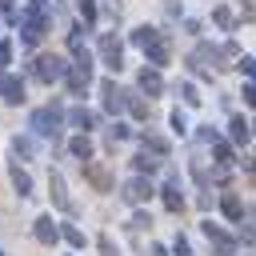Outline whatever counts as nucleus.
Listing matches in <instances>:
<instances>
[{
  "instance_id": "nucleus-13",
  "label": "nucleus",
  "mask_w": 256,
  "mask_h": 256,
  "mask_svg": "<svg viewBox=\"0 0 256 256\" xmlns=\"http://www.w3.org/2000/svg\"><path fill=\"white\" fill-rule=\"evenodd\" d=\"M32 232H36V240H40V244H56V236H60V228L52 224V216H40Z\"/></svg>"
},
{
  "instance_id": "nucleus-8",
  "label": "nucleus",
  "mask_w": 256,
  "mask_h": 256,
  "mask_svg": "<svg viewBox=\"0 0 256 256\" xmlns=\"http://www.w3.org/2000/svg\"><path fill=\"white\" fill-rule=\"evenodd\" d=\"M144 52H148V64H152V68H160V64H168V56H172V44H168V36H156V40H152Z\"/></svg>"
},
{
  "instance_id": "nucleus-39",
  "label": "nucleus",
  "mask_w": 256,
  "mask_h": 256,
  "mask_svg": "<svg viewBox=\"0 0 256 256\" xmlns=\"http://www.w3.org/2000/svg\"><path fill=\"white\" fill-rule=\"evenodd\" d=\"M240 96H244V104H252V108H256V84H244V92H240Z\"/></svg>"
},
{
  "instance_id": "nucleus-25",
  "label": "nucleus",
  "mask_w": 256,
  "mask_h": 256,
  "mask_svg": "<svg viewBox=\"0 0 256 256\" xmlns=\"http://www.w3.org/2000/svg\"><path fill=\"white\" fill-rule=\"evenodd\" d=\"M212 148H216V160H220V164H224V168H228V164H232V160H236V156H232V148H228V144H224V140H216V144H212Z\"/></svg>"
},
{
  "instance_id": "nucleus-29",
  "label": "nucleus",
  "mask_w": 256,
  "mask_h": 256,
  "mask_svg": "<svg viewBox=\"0 0 256 256\" xmlns=\"http://www.w3.org/2000/svg\"><path fill=\"white\" fill-rule=\"evenodd\" d=\"M236 68H240L248 80H256V56H240V64H236Z\"/></svg>"
},
{
  "instance_id": "nucleus-32",
  "label": "nucleus",
  "mask_w": 256,
  "mask_h": 256,
  "mask_svg": "<svg viewBox=\"0 0 256 256\" xmlns=\"http://www.w3.org/2000/svg\"><path fill=\"white\" fill-rule=\"evenodd\" d=\"M0 16H4V20H16V24H20V12H16V4H12V0H0Z\"/></svg>"
},
{
  "instance_id": "nucleus-38",
  "label": "nucleus",
  "mask_w": 256,
  "mask_h": 256,
  "mask_svg": "<svg viewBox=\"0 0 256 256\" xmlns=\"http://www.w3.org/2000/svg\"><path fill=\"white\" fill-rule=\"evenodd\" d=\"M8 60H12V44H8V40H0V68H4Z\"/></svg>"
},
{
  "instance_id": "nucleus-6",
  "label": "nucleus",
  "mask_w": 256,
  "mask_h": 256,
  "mask_svg": "<svg viewBox=\"0 0 256 256\" xmlns=\"http://www.w3.org/2000/svg\"><path fill=\"white\" fill-rule=\"evenodd\" d=\"M152 196V184H148V176L140 172V176H132V180H124V200L128 204H144Z\"/></svg>"
},
{
  "instance_id": "nucleus-1",
  "label": "nucleus",
  "mask_w": 256,
  "mask_h": 256,
  "mask_svg": "<svg viewBox=\"0 0 256 256\" xmlns=\"http://www.w3.org/2000/svg\"><path fill=\"white\" fill-rule=\"evenodd\" d=\"M36 80H44V84H56V80H64L68 72H72V64L64 60V56H56V52H44V56H36Z\"/></svg>"
},
{
  "instance_id": "nucleus-30",
  "label": "nucleus",
  "mask_w": 256,
  "mask_h": 256,
  "mask_svg": "<svg viewBox=\"0 0 256 256\" xmlns=\"http://www.w3.org/2000/svg\"><path fill=\"white\" fill-rule=\"evenodd\" d=\"M212 20H216V24L224 28V32L232 28V12H228V8H216V12H212Z\"/></svg>"
},
{
  "instance_id": "nucleus-10",
  "label": "nucleus",
  "mask_w": 256,
  "mask_h": 256,
  "mask_svg": "<svg viewBox=\"0 0 256 256\" xmlns=\"http://www.w3.org/2000/svg\"><path fill=\"white\" fill-rule=\"evenodd\" d=\"M204 236H208V240L216 244V252H220V256H232V252H236V240H232V236H224V232H220V228H216L212 220L204 224Z\"/></svg>"
},
{
  "instance_id": "nucleus-34",
  "label": "nucleus",
  "mask_w": 256,
  "mask_h": 256,
  "mask_svg": "<svg viewBox=\"0 0 256 256\" xmlns=\"http://www.w3.org/2000/svg\"><path fill=\"white\" fill-rule=\"evenodd\" d=\"M172 132H180V136L188 132V120H184V112H172Z\"/></svg>"
},
{
  "instance_id": "nucleus-43",
  "label": "nucleus",
  "mask_w": 256,
  "mask_h": 256,
  "mask_svg": "<svg viewBox=\"0 0 256 256\" xmlns=\"http://www.w3.org/2000/svg\"><path fill=\"white\" fill-rule=\"evenodd\" d=\"M252 132H256V124H252Z\"/></svg>"
},
{
  "instance_id": "nucleus-31",
  "label": "nucleus",
  "mask_w": 256,
  "mask_h": 256,
  "mask_svg": "<svg viewBox=\"0 0 256 256\" xmlns=\"http://www.w3.org/2000/svg\"><path fill=\"white\" fill-rule=\"evenodd\" d=\"M108 136H112V140H128V136H132V128H128V124H120V120H116V124H112V128H108Z\"/></svg>"
},
{
  "instance_id": "nucleus-18",
  "label": "nucleus",
  "mask_w": 256,
  "mask_h": 256,
  "mask_svg": "<svg viewBox=\"0 0 256 256\" xmlns=\"http://www.w3.org/2000/svg\"><path fill=\"white\" fill-rule=\"evenodd\" d=\"M228 128H232V140H236V144H244V140L252 136V124H248L244 116H232V124H228Z\"/></svg>"
},
{
  "instance_id": "nucleus-24",
  "label": "nucleus",
  "mask_w": 256,
  "mask_h": 256,
  "mask_svg": "<svg viewBox=\"0 0 256 256\" xmlns=\"http://www.w3.org/2000/svg\"><path fill=\"white\" fill-rule=\"evenodd\" d=\"M64 240H68L72 248H84V232H80L76 224H64Z\"/></svg>"
},
{
  "instance_id": "nucleus-28",
  "label": "nucleus",
  "mask_w": 256,
  "mask_h": 256,
  "mask_svg": "<svg viewBox=\"0 0 256 256\" xmlns=\"http://www.w3.org/2000/svg\"><path fill=\"white\" fill-rule=\"evenodd\" d=\"M132 164H136V172H156V160H148V148H144V152H140Z\"/></svg>"
},
{
  "instance_id": "nucleus-20",
  "label": "nucleus",
  "mask_w": 256,
  "mask_h": 256,
  "mask_svg": "<svg viewBox=\"0 0 256 256\" xmlns=\"http://www.w3.org/2000/svg\"><path fill=\"white\" fill-rule=\"evenodd\" d=\"M156 36H160V32H156V28H148V24H140V28H136V32H132V44H140V48H148V44H152V40H156Z\"/></svg>"
},
{
  "instance_id": "nucleus-22",
  "label": "nucleus",
  "mask_w": 256,
  "mask_h": 256,
  "mask_svg": "<svg viewBox=\"0 0 256 256\" xmlns=\"http://www.w3.org/2000/svg\"><path fill=\"white\" fill-rule=\"evenodd\" d=\"M144 148H148L152 156H168V140H164V136H152V132H148V136H144Z\"/></svg>"
},
{
  "instance_id": "nucleus-35",
  "label": "nucleus",
  "mask_w": 256,
  "mask_h": 256,
  "mask_svg": "<svg viewBox=\"0 0 256 256\" xmlns=\"http://www.w3.org/2000/svg\"><path fill=\"white\" fill-rule=\"evenodd\" d=\"M180 96H184L188 104H200V96H196V88H192V84H180Z\"/></svg>"
},
{
  "instance_id": "nucleus-26",
  "label": "nucleus",
  "mask_w": 256,
  "mask_h": 256,
  "mask_svg": "<svg viewBox=\"0 0 256 256\" xmlns=\"http://www.w3.org/2000/svg\"><path fill=\"white\" fill-rule=\"evenodd\" d=\"M240 228H244L248 236H256V208H244V216H240Z\"/></svg>"
},
{
  "instance_id": "nucleus-21",
  "label": "nucleus",
  "mask_w": 256,
  "mask_h": 256,
  "mask_svg": "<svg viewBox=\"0 0 256 256\" xmlns=\"http://www.w3.org/2000/svg\"><path fill=\"white\" fill-rule=\"evenodd\" d=\"M68 120H72L80 132H88V128H92V112H88V108H72V112H68Z\"/></svg>"
},
{
  "instance_id": "nucleus-15",
  "label": "nucleus",
  "mask_w": 256,
  "mask_h": 256,
  "mask_svg": "<svg viewBox=\"0 0 256 256\" xmlns=\"http://www.w3.org/2000/svg\"><path fill=\"white\" fill-rule=\"evenodd\" d=\"M220 208H224V216H228V220H236V224H240V216H244V200H240L236 192H224Z\"/></svg>"
},
{
  "instance_id": "nucleus-16",
  "label": "nucleus",
  "mask_w": 256,
  "mask_h": 256,
  "mask_svg": "<svg viewBox=\"0 0 256 256\" xmlns=\"http://www.w3.org/2000/svg\"><path fill=\"white\" fill-rule=\"evenodd\" d=\"M68 148H72V156H76L80 164H84V160H92V140H88V132L72 136V144H68Z\"/></svg>"
},
{
  "instance_id": "nucleus-4",
  "label": "nucleus",
  "mask_w": 256,
  "mask_h": 256,
  "mask_svg": "<svg viewBox=\"0 0 256 256\" xmlns=\"http://www.w3.org/2000/svg\"><path fill=\"white\" fill-rule=\"evenodd\" d=\"M84 180L96 188V192H112V172H108V164H100V160H84Z\"/></svg>"
},
{
  "instance_id": "nucleus-33",
  "label": "nucleus",
  "mask_w": 256,
  "mask_h": 256,
  "mask_svg": "<svg viewBox=\"0 0 256 256\" xmlns=\"http://www.w3.org/2000/svg\"><path fill=\"white\" fill-rule=\"evenodd\" d=\"M80 16L92 24V20H96V0H80Z\"/></svg>"
},
{
  "instance_id": "nucleus-27",
  "label": "nucleus",
  "mask_w": 256,
  "mask_h": 256,
  "mask_svg": "<svg viewBox=\"0 0 256 256\" xmlns=\"http://www.w3.org/2000/svg\"><path fill=\"white\" fill-rule=\"evenodd\" d=\"M12 152H16V156H32V140H28V136H16V140H12Z\"/></svg>"
},
{
  "instance_id": "nucleus-14",
  "label": "nucleus",
  "mask_w": 256,
  "mask_h": 256,
  "mask_svg": "<svg viewBox=\"0 0 256 256\" xmlns=\"http://www.w3.org/2000/svg\"><path fill=\"white\" fill-rule=\"evenodd\" d=\"M140 88H144L148 96H160V92H164V80H160V72H156V68H144V72H140Z\"/></svg>"
},
{
  "instance_id": "nucleus-41",
  "label": "nucleus",
  "mask_w": 256,
  "mask_h": 256,
  "mask_svg": "<svg viewBox=\"0 0 256 256\" xmlns=\"http://www.w3.org/2000/svg\"><path fill=\"white\" fill-rule=\"evenodd\" d=\"M248 168H252V172H256V156H252V160H248Z\"/></svg>"
},
{
  "instance_id": "nucleus-42",
  "label": "nucleus",
  "mask_w": 256,
  "mask_h": 256,
  "mask_svg": "<svg viewBox=\"0 0 256 256\" xmlns=\"http://www.w3.org/2000/svg\"><path fill=\"white\" fill-rule=\"evenodd\" d=\"M32 4H44V0H32Z\"/></svg>"
},
{
  "instance_id": "nucleus-19",
  "label": "nucleus",
  "mask_w": 256,
  "mask_h": 256,
  "mask_svg": "<svg viewBox=\"0 0 256 256\" xmlns=\"http://www.w3.org/2000/svg\"><path fill=\"white\" fill-rule=\"evenodd\" d=\"M128 112H132L136 120H148V112H152V108H148V100H140L136 92H128Z\"/></svg>"
},
{
  "instance_id": "nucleus-17",
  "label": "nucleus",
  "mask_w": 256,
  "mask_h": 256,
  "mask_svg": "<svg viewBox=\"0 0 256 256\" xmlns=\"http://www.w3.org/2000/svg\"><path fill=\"white\" fill-rule=\"evenodd\" d=\"M8 176H12V188H16L20 196H28V192H32V176H28L20 164H12V172H8Z\"/></svg>"
},
{
  "instance_id": "nucleus-12",
  "label": "nucleus",
  "mask_w": 256,
  "mask_h": 256,
  "mask_svg": "<svg viewBox=\"0 0 256 256\" xmlns=\"http://www.w3.org/2000/svg\"><path fill=\"white\" fill-rule=\"evenodd\" d=\"M48 192H52V204H56L60 212H68V208H72V200H68V192H64L60 172H52V176H48Z\"/></svg>"
},
{
  "instance_id": "nucleus-40",
  "label": "nucleus",
  "mask_w": 256,
  "mask_h": 256,
  "mask_svg": "<svg viewBox=\"0 0 256 256\" xmlns=\"http://www.w3.org/2000/svg\"><path fill=\"white\" fill-rule=\"evenodd\" d=\"M152 256H168V252H164V248H160V244H152Z\"/></svg>"
},
{
  "instance_id": "nucleus-23",
  "label": "nucleus",
  "mask_w": 256,
  "mask_h": 256,
  "mask_svg": "<svg viewBox=\"0 0 256 256\" xmlns=\"http://www.w3.org/2000/svg\"><path fill=\"white\" fill-rule=\"evenodd\" d=\"M164 208H168V212H180V208H184V196H180L176 188H164Z\"/></svg>"
},
{
  "instance_id": "nucleus-9",
  "label": "nucleus",
  "mask_w": 256,
  "mask_h": 256,
  "mask_svg": "<svg viewBox=\"0 0 256 256\" xmlns=\"http://www.w3.org/2000/svg\"><path fill=\"white\" fill-rule=\"evenodd\" d=\"M64 80H68V92H72V96H84V88L92 84V68H80V64H72V72H68Z\"/></svg>"
},
{
  "instance_id": "nucleus-2",
  "label": "nucleus",
  "mask_w": 256,
  "mask_h": 256,
  "mask_svg": "<svg viewBox=\"0 0 256 256\" xmlns=\"http://www.w3.org/2000/svg\"><path fill=\"white\" fill-rule=\"evenodd\" d=\"M44 28H48V20H44L40 4H28V8L20 12V32H24V44H40Z\"/></svg>"
},
{
  "instance_id": "nucleus-5",
  "label": "nucleus",
  "mask_w": 256,
  "mask_h": 256,
  "mask_svg": "<svg viewBox=\"0 0 256 256\" xmlns=\"http://www.w3.org/2000/svg\"><path fill=\"white\" fill-rule=\"evenodd\" d=\"M32 128L40 132V136H56V128H60V108H36L32 112Z\"/></svg>"
},
{
  "instance_id": "nucleus-36",
  "label": "nucleus",
  "mask_w": 256,
  "mask_h": 256,
  "mask_svg": "<svg viewBox=\"0 0 256 256\" xmlns=\"http://www.w3.org/2000/svg\"><path fill=\"white\" fill-rule=\"evenodd\" d=\"M96 248H100V256H116V248H112V240H108V236H100V240H96Z\"/></svg>"
},
{
  "instance_id": "nucleus-37",
  "label": "nucleus",
  "mask_w": 256,
  "mask_h": 256,
  "mask_svg": "<svg viewBox=\"0 0 256 256\" xmlns=\"http://www.w3.org/2000/svg\"><path fill=\"white\" fill-rule=\"evenodd\" d=\"M172 252H176V256H192V248H188V240H184V236H176V244H172Z\"/></svg>"
},
{
  "instance_id": "nucleus-44",
  "label": "nucleus",
  "mask_w": 256,
  "mask_h": 256,
  "mask_svg": "<svg viewBox=\"0 0 256 256\" xmlns=\"http://www.w3.org/2000/svg\"><path fill=\"white\" fill-rule=\"evenodd\" d=\"M0 256H4V252H0Z\"/></svg>"
},
{
  "instance_id": "nucleus-7",
  "label": "nucleus",
  "mask_w": 256,
  "mask_h": 256,
  "mask_svg": "<svg viewBox=\"0 0 256 256\" xmlns=\"http://www.w3.org/2000/svg\"><path fill=\"white\" fill-rule=\"evenodd\" d=\"M100 96H104V108H108V112H120V108L128 104V92H120L116 80H104V84H100Z\"/></svg>"
},
{
  "instance_id": "nucleus-3",
  "label": "nucleus",
  "mask_w": 256,
  "mask_h": 256,
  "mask_svg": "<svg viewBox=\"0 0 256 256\" xmlns=\"http://www.w3.org/2000/svg\"><path fill=\"white\" fill-rule=\"evenodd\" d=\"M96 48H100V64H104L108 72H120V68H124V48H120V40H116L112 32H104Z\"/></svg>"
},
{
  "instance_id": "nucleus-11",
  "label": "nucleus",
  "mask_w": 256,
  "mask_h": 256,
  "mask_svg": "<svg viewBox=\"0 0 256 256\" xmlns=\"http://www.w3.org/2000/svg\"><path fill=\"white\" fill-rule=\"evenodd\" d=\"M0 96H4L8 104H20V100H24V80H20V76H4V72H0Z\"/></svg>"
}]
</instances>
